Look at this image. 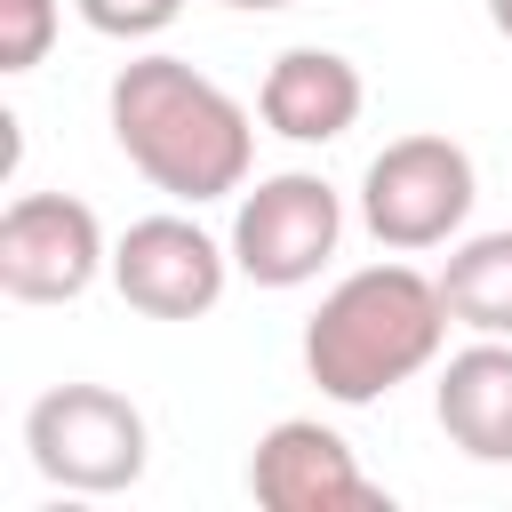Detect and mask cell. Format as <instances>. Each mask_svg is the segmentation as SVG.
<instances>
[{
  "instance_id": "1",
  "label": "cell",
  "mask_w": 512,
  "mask_h": 512,
  "mask_svg": "<svg viewBox=\"0 0 512 512\" xmlns=\"http://www.w3.org/2000/svg\"><path fill=\"white\" fill-rule=\"evenodd\" d=\"M112 144L128 152V168L200 208V200H224L248 184V160H256V120L232 88H216L208 72H192L184 56H136L112 72Z\"/></svg>"
},
{
  "instance_id": "2",
  "label": "cell",
  "mask_w": 512,
  "mask_h": 512,
  "mask_svg": "<svg viewBox=\"0 0 512 512\" xmlns=\"http://www.w3.org/2000/svg\"><path fill=\"white\" fill-rule=\"evenodd\" d=\"M448 344V296L416 264H360L344 272L320 312L304 320V376L336 408H368L424 376Z\"/></svg>"
},
{
  "instance_id": "3",
  "label": "cell",
  "mask_w": 512,
  "mask_h": 512,
  "mask_svg": "<svg viewBox=\"0 0 512 512\" xmlns=\"http://www.w3.org/2000/svg\"><path fill=\"white\" fill-rule=\"evenodd\" d=\"M24 456L48 488L120 496V488L144 480L152 432H144V408L112 384H56L24 408Z\"/></svg>"
},
{
  "instance_id": "4",
  "label": "cell",
  "mask_w": 512,
  "mask_h": 512,
  "mask_svg": "<svg viewBox=\"0 0 512 512\" xmlns=\"http://www.w3.org/2000/svg\"><path fill=\"white\" fill-rule=\"evenodd\" d=\"M472 200H480V176H472V152L456 136H392L360 176V224L392 256L448 248L464 232Z\"/></svg>"
},
{
  "instance_id": "5",
  "label": "cell",
  "mask_w": 512,
  "mask_h": 512,
  "mask_svg": "<svg viewBox=\"0 0 512 512\" xmlns=\"http://www.w3.org/2000/svg\"><path fill=\"white\" fill-rule=\"evenodd\" d=\"M336 240H344V200H336L328 176L280 168V176H264L256 192L240 184L232 264H240L256 288H304V280H320V264L336 256Z\"/></svg>"
},
{
  "instance_id": "6",
  "label": "cell",
  "mask_w": 512,
  "mask_h": 512,
  "mask_svg": "<svg viewBox=\"0 0 512 512\" xmlns=\"http://www.w3.org/2000/svg\"><path fill=\"white\" fill-rule=\"evenodd\" d=\"M112 272L104 224L72 192H16L0 216V288L16 304H72L88 280Z\"/></svg>"
},
{
  "instance_id": "7",
  "label": "cell",
  "mask_w": 512,
  "mask_h": 512,
  "mask_svg": "<svg viewBox=\"0 0 512 512\" xmlns=\"http://www.w3.org/2000/svg\"><path fill=\"white\" fill-rule=\"evenodd\" d=\"M232 240L200 232L192 216H136L120 240H112V288L144 312V320H200L216 312L224 280H232Z\"/></svg>"
},
{
  "instance_id": "8",
  "label": "cell",
  "mask_w": 512,
  "mask_h": 512,
  "mask_svg": "<svg viewBox=\"0 0 512 512\" xmlns=\"http://www.w3.org/2000/svg\"><path fill=\"white\" fill-rule=\"evenodd\" d=\"M248 496L264 512H384V488L360 472L352 440L320 416H280L248 456Z\"/></svg>"
},
{
  "instance_id": "9",
  "label": "cell",
  "mask_w": 512,
  "mask_h": 512,
  "mask_svg": "<svg viewBox=\"0 0 512 512\" xmlns=\"http://www.w3.org/2000/svg\"><path fill=\"white\" fill-rule=\"evenodd\" d=\"M360 104H368V80L336 48H280L256 88V120L288 144H336L360 120Z\"/></svg>"
},
{
  "instance_id": "10",
  "label": "cell",
  "mask_w": 512,
  "mask_h": 512,
  "mask_svg": "<svg viewBox=\"0 0 512 512\" xmlns=\"http://www.w3.org/2000/svg\"><path fill=\"white\" fill-rule=\"evenodd\" d=\"M432 416L472 464H512V336H480L448 352L432 384Z\"/></svg>"
},
{
  "instance_id": "11",
  "label": "cell",
  "mask_w": 512,
  "mask_h": 512,
  "mask_svg": "<svg viewBox=\"0 0 512 512\" xmlns=\"http://www.w3.org/2000/svg\"><path fill=\"white\" fill-rule=\"evenodd\" d=\"M448 320L472 336H512V232H472L440 264Z\"/></svg>"
},
{
  "instance_id": "12",
  "label": "cell",
  "mask_w": 512,
  "mask_h": 512,
  "mask_svg": "<svg viewBox=\"0 0 512 512\" xmlns=\"http://www.w3.org/2000/svg\"><path fill=\"white\" fill-rule=\"evenodd\" d=\"M64 0H0V72H32L56 40Z\"/></svg>"
},
{
  "instance_id": "13",
  "label": "cell",
  "mask_w": 512,
  "mask_h": 512,
  "mask_svg": "<svg viewBox=\"0 0 512 512\" xmlns=\"http://www.w3.org/2000/svg\"><path fill=\"white\" fill-rule=\"evenodd\" d=\"M72 8H80V24L104 32V40H152V32H168V24L184 16V0H72Z\"/></svg>"
},
{
  "instance_id": "14",
  "label": "cell",
  "mask_w": 512,
  "mask_h": 512,
  "mask_svg": "<svg viewBox=\"0 0 512 512\" xmlns=\"http://www.w3.org/2000/svg\"><path fill=\"white\" fill-rule=\"evenodd\" d=\"M488 24H496V32L512 40V0H488Z\"/></svg>"
},
{
  "instance_id": "15",
  "label": "cell",
  "mask_w": 512,
  "mask_h": 512,
  "mask_svg": "<svg viewBox=\"0 0 512 512\" xmlns=\"http://www.w3.org/2000/svg\"><path fill=\"white\" fill-rule=\"evenodd\" d=\"M224 8H248V16H272V8H296V0H224Z\"/></svg>"
}]
</instances>
